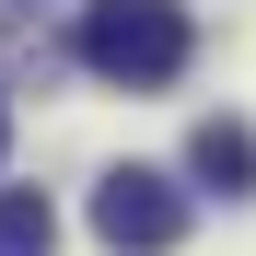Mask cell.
Here are the masks:
<instances>
[{
	"instance_id": "cell-1",
	"label": "cell",
	"mask_w": 256,
	"mask_h": 256,
	"mask_svg": "<svg viewBox=\"0 0 256 256\" xmlns=\"http://www.w3.org/2000/svg\"><path fill=\"white\" fill-rule=\"evenodd\" d=\"M186 47H198L186 0H94V12H82V70L128 82V94H163V82L186 70Z\"/></svg>"
},
{
	"instance_id": "cell-2",
	"label": "cell",
	"mask_w": 256,
	"mask_h": 256,
	"mask_svg": "<svg viewBox=\"0 0 256 256\" xmlns=\"http://www.w3.org/2000/svg\"><path fill=\"white\" fill-rule=\"evenodd\" d=\"M94 233H105L116 256H163V244L186 233V186L152 175V163H116V175L94 186Z\"/></svg>"
},
{
	"instance_id": "cell-3",
	"label": "cell",
	"mask_w": 256,
	"mask_h": 256,
	"mask_svg": "<svg viewBox=\"0 0 256 256\" xmlns=\"http://www.w3.org/2000/svg\"><path fill=\"white\" fill-rule=\"evenodd\" d=\"M186 175L222 186V198H244V186H256V128H244V116H198V128H186Z\"/></svg>"
},
{
	"instance_id": "cell-4",
	"label": "cell",
	"mask_w": 256,
	"mask_h": 256,
	"mask_svg": "<svg viewBox=\"0 0 256 256\" xmlns=\"http://www.w3.org/2000/svg\"><path fill=\"white\" fill-rule=\"evenodd\" d=\"M0 256H58V210L35 186H0Z\"/></svg>"
},
{
	"instance_id": "cell-5",
	"label": "cell",
	"mask_w": 256,
	"mask_h": 256,
	"mask_svg": "<svg viewBox=\"0 0 256 256\" xmlns=\"http://www.w3.org/2000/svg\"><path fill=\"white\" fill-rule=\"evenodd\" d=\"M0 152H12V105H0Z\"/></svg>"
}]
</instances>
